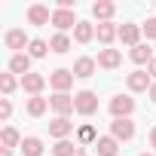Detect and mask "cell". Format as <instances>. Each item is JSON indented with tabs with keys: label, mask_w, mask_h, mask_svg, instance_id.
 Listing matches in <instances>:
<instances>
[{
	"label": "cell",
	"mask_w": 156,
	"mask_h": 156,
	"mask_svg": "<svg viewBox=\"0 0 156 156\" xmlns=\"http://www.w3.org/2000/svg\"><path fill=\"white\" fill-rule=\"evenodd\" d=\"M107 110H110L113 119H129V116L135 113V98H129V95H113L110 104H107Z\"/></svg>",
	"instance_id": "1"
},
{
	"label": "cell",
	"mask_w": 156,
	"mask_h": 156,
	"mask_svg": "<svg viewBox=\"0 0 156 156\" xmlns=\"http://www.w3.org/2000/svg\"><path fill=\"white\" fill-rule=\"evenodd\" d=\"M73 107H76V113H83V116H92V113L98 110V95H95L92 89H83V92H76V95H73Z\"/></svg>",
	"instance_id": "2"
},
{
	"label": "cell",
	"mask_w": 156,
	"mask_h": 156,
	"mask_svg": "<svg viewBox=\"0 0 156 156\" xmlns=\"http://www.w3.org/2000/svg\"><path fill=\"white\" fill-rule=\"evenodd\" d=\"M49 107L58 113V116H70L76 107H73V95H67V92H55L52 98H49Z\"/></svg>",
	"instance_id": "3"
},
{
	"label": "cell",
	"mask_w": 156,
	"mask_h": 156,
	"mask_svg": "<svg viewBox=\"0 0 156 156\" xmlns=\"http://www.w3.org/2000/svg\"><path fill=\"white\" fill-rule=\"evenodd\" d=\"M49 86H52L55 92H67V89L73 86V70H67V67L52 70V73H49Z\"/></svg>",
	"instance_id": "4"
},
{
	"label": "cell",
	"mask_w": 156,
	"mask_h": 156,
	"mask_svg": "<svg viewBox=\"0 0 156 156\" xmlns=\"http://www.w3.org/2000/svg\"><path fill=\"white\" fill-rule=\"evenodd\" d=\"M52 25L58 28V34H64L67 28H76L80 22H76L73 9H52Z\"/></svg>",
	"instance_id": "5"
},
{
	"label": "cell",
	"mask_w": 156,
	"mask_h": 156,
	"mask_svg": "<svg viewBox=\"0 0 156 156\" xmlns=\"http://www.w3.org/2000/svg\"><path fill=\"white\" fill-rule=\"evenodd\" d=\"M110 135L122 144V141H132L135 138V122L132 119H113L110 122Z\"/></svg>",
	"instance_id": "6"
},
{
	"label": "cell",
	"mask_w": 156,
	"mask_h": 156,
	"mask_svg": "<svg viewBox=\"0 0 156 156\" xmlns=\"http://www.w3.org/2000/svg\"><path fill=\"white\" fill-rule=\"evenodd\" d=\"M126 83H129L132 92H150V86H153V80H150L147 70H132V73L126 76Z\"/></svg>",
	"instance_id": "7"
},
{
	"label": "cell",
	"mask_w": 156,
	"mask_h": 156,
	"mask_svg": "<svg viewBox=\"0 0 156 156\" xmlns=\"http://www.w3.org/2000/svg\"><path fill=\"white\" fill-rule=\"evenodd\" d=\"M95 67H98V61L95 58H89V55H83V58H76L73 61V76H76V80H89V76L95 73Z\"/></svg>",
	"instance_id": "8"
},
{
	"label": "cell",
	"mask_w": 156,
	"mask_h": 156,
	"mask_svg": "<svg viewBox=\"0 0 156 156\" xmlns=\"http://www.w3.org/2000/svg\"><path fill=\"white\" fill-rule=\"evenodd\" d=\"M119 64H122V52H119V49H110V46H107V49L98 52V67H104V70H116Z\"/></svg>",
	"instance_id": "9"
},
{
	"label": "cell",
	"mask_w": 156,
	"mask_h": 156,
	"mask_svg": "<svg viewBox=\"0 0 156 156\" xmlns=\"http://www.w3.org/2000/svg\"><path fill=\"white\" fill-rule=\"evenodd\" d=\"M92 147H95L98 156H119V141H116L113 135H101Z\"/></svg>",
	"instance_id": "10"
},
{
	"label": "cell",
	"mask_w": 156,
	"mask_h": 156,
	"mask_svg": "<svg viewBox=\"0 0 156 156\" xmlns=\"http://www.w3.org/2000/svg\"><path fill=\"white\" fill-rule=\"evenodd\" d=\"M22 89H25V92H28L31 98H34V95H40V92L46 89V76H43V73H34V70H31L28 76H22Z\"/></svg>",
	"instance_id": "11"
},
{
	"label": "cell",
	"mask_w": 156,
	"mask_h": 156,
	"mask_svg": "<svg viewBox=\"0 0 156 156\" xmlns=\"http://www.w3.org/2000/svg\"><path fill=\"white\" fill-rule=\"evenodd\" d=\"M28 22H31V25H49V22H52L49 6H46V3H31V6H28Z\"/></svg>",
	"instance_id": "12"
},
{
	"label": "cell",
	"mask_w": 156,
	"mask_h": 156,
	"mask_svg": "<svg viewBox=\"0 0 156 156\" xmlns=\"http://www.w3.org/2000/svg\"><path fill=\"white\" fill-rule=\"evenodd\" d=\"M95 37H98V43H104V49L119 37V28L113 25V22H101V25H95Z\"/></svg>",
	"instance_id": "13"
},
{
	"label": "cell",
	"mask_w": 156,
	"mask_h": 156,
	"mask_svg": "<svg viewBox=\"0 0 156 156\" xmlns=\"http://www.w3.org/2000/svg\"><path fill=\"white\" fill-rule=\"evenodd\" d=\"M3 43H6V49H16V52H22L25 46H31V40H28V34H25L22 28H12V31H6Z\"/></svg>",
	"instance_id": "14"
},
{
	"label": "cell",
	"mask_w": 156,
	"mask_h": 156,
	"mask_svg": "<svg viewBox=\"0 0 156 156\" xmlns=\"http://www.w3.org/2000/svg\"><path fill=\"white\" fill-rule=\"evenodd\" d=\"M70 132H73V122H70V116H55V119L49 122V135H52V138H58V141H64Z\"/></svg>",
	"instance_id": "15"
},
{
	"label": "cell",
	"mask_w": 156,
	"mask_h": 156,
	"mask_svg": "<svg viewBox=\"0 0 156 156\" xmlns=\"http://www.w3.org/2000/svg\"><path fill=\"white\" fill-rule=\"evenodd\" d=\"M119 40L126 46H141V25H119Z\"/></svg>",
	"instance_id": "16"
},
{
	"label": "cell",
	"mask_w": 156,
	"mask_h": 156,
	"mask_svg": "<svg viewBox=\"0 0 156 156\" xmlns=\"http://www.w3.org/2000/svg\"><path fill=\"white\" fill-rule=\"evenodd\" d=\"M9 73L28 76V73H31V55H28V52H16V55L9 58Z\"/></svg>",
	"instance_id": "17"
},
{
	"label": "cell",
	"mask_w": 156,
	"mask_h": 156,
	"mask_svg": "<svg viewBox=\"0 0 156 156\" xmlns=\"http://www.w3.org/2000/svg\"><path fill=\"white\" fill-rule=\"evenodd\" d=\"M113 12H116V6L110 3V0H98V3H92V16L98 19V25H101V22H110Z\"/></svg>",
	"instance_id": "18"
},
{
	"label": "cell",
	"mask_w": 156,
	"mask_h": 156,
	"mask_svg": "<svg viewBox=\"0 0 156 156\" xmlns=\"http://www.w3.org/2000/svg\"><path fill=\"white\" fill-rule=\"evenodd\" d=\"M22 156H43V141L37 138V135H28V138H22Z\"/></svg>",
	"instance_id": "19"
},
{
	"label": "cell",
	"mask_w": 156,
	"mask_h": 156,
	"mask_svg": "<svg viewBox=\"0 0 156 156\" xmlns=\"http://www.w3.org/2000/svg\"><path fill=\"white\" fill-rule=\"evenodd\" d=\"M92 37H95V25L92 22H80V25L73 28V40L76 43H89Z\"/></svg>",
	"instance_id": "20"
},
{
	"label": "cell",
	"mask_w": 156,
	"mask_h": 156,
	"mask_svg": "<svg viewBox=\"0 0 156 156\" xmlns=\"http://www.w3.org/2000/svg\"><path fill=\"white\" fill-rule=\"evenodd\" d=\"M129 55H132V61H135V64H150V61H153V49H150L147 43L135 46V49H132Z\"/></svg>",
	"instance_id": "21"
},
{
	"label": "cell",
	"mask_w": 156,
	"mask_h": 156,
	"mask_svg": "<svg viewBox=\"0 0 156 156\" xmlns=\"http://www.w3.org/2000/svg\"><path fill=\"white\" fill-rule=\"evenodd\" d=\"M76 150H80V144H73V141H55L52 147V156H76Z\"/></svg>",
	"instance_id": "22"
},
{
	"label": "cell",
	"mask_w": 156,
	"mask_h": 156,
	"mask_svg": "<svg viewBox=\"0 0 156 156\" xmlns=\"http://www.w3.org/2000/svg\"><path fill=\"white\" fill-rule=\"evenodd\" d=\"M0 141H3V147H6V150H12V147H22V138H19V132H16L12 126H6L3 132H0Z\"/></svg>",
	"instance_id": "23"
},
{
	"label": "cell",
	"mask_w": 156,
	"mask_h": 156,
	"mask_svg": "<svg viewBox=\"0 0 156 156\" xmlns=\"http://www.w3.org/2000/svg\"><path fill=\"white\" fill-rule=\"evenodd\" d=\"M49 49H52L55 55H64V52L70 49V37H67V34H55V37L49 40Z\"/></svg>",
	"instance_id": "24"
},
{
	"label": "cell",
	"mask_w": 156,
	"mask_h": 156,
	"mask_svg": "<svg viewBox=\"0 0 156 156\" xmlns=\"http://www.w3.org/2000/svg\"><path fill=\"white\" fill-rule=\"evenodd\" d=\"M46 107H49V101H46V98H40V95L28 98V113H31V116H43V113H46Z\"/></svg>",
	"instance_id": "25"
},
{
	"label": "cell",
	"mask_w": 156,
	"mask_h": 156,
	"mask_svg": "<svg viewBox=\"0 0 156 156\" xmlns=\"http://www.w3.org/2000/svg\"><path fill=\"white\" fill-rule=\"evenodd\" d=\"M46 52H49V43H46V40H40V37L31 40V46H28V55H31V58H43Z\"/></svg>",
	"instance_id": "26"
},
{
	"label": "cell",
	"mask_w": 156,
	"mask_h": 156,
	"mask_svg": "<svg viewBox=\"0 0 156 156\" xmlns=\"http://www.w3.org/2000/svg\"><path fill=\"white\" fill-rule=\"evenodd\" d=\"M76 138H80V147H86V144H95V141H98V135H95V129H92V126H80Z\"/></svg>",
	"instance_id": "27"
},
{
	"label": "cell",
	"mask_w": 156,
	"mask_h": 156,
	"mask_svg": "<svg viewBox=\"0 0 156 156\" xmlns=\"http://www.w3.org/2000/svg\"><path fill=\"white\" fill-rule=\"evenodd\" d=\"M0 89H3V95L9 98V95L16 92V76H12V73H0Z\"/></svg>",
	"instance_id": "28"
},
{
	"label": "cell",
	"mask_w": 156,
	"mask_h": 156,
	"mask_svg": "<svg viewBox=\"0 0 156 156\" xmlns=\"http://www.w3.org/2000/svg\"><path fill=\"white\" fill-rule=\"evenodd\" d=\"M141 31L147 34V40H156V16H153V19H147V22L141 25Z\"/></svg>",
	"instance_id": "29"
},
{
	"label": "cell",
	"mask_w": 156,
	"mask_h": 156,
	"mask_svg": "<svg viewBox=\"0 0 156 156\" xmlns=\"http://www.w3.org/2000/svg\"><path fill=\"white\" fill-rule=\"evenodd\" d=\"M12 116V104H9V98H0V119H9Z\"/></svg>",
	"instance_id": "30"
},
{
	"label": "cell",
	"mask_w": 156,
	"mask_h": 156,
	"mask_svg": "<svg viewBox=\"0 0 156 156\" xmlns=\"http://www.w3.org/2000/svg\"><path fill=\"white\" fill-rule=\"evenodd\" d=\"M147 73H150V76H156V58H153V61L147 64Z\"/></svg>",
	"instance_id": "31"
},
{
	"label": "cell",
	"mask_w": 156,
	"mask_h": 156,
	"mask_svg": "<svg viewBox=\"0 0 156 156\" xmlns=\"http://www.w3.org/2000/svg\"><path fill=\"white\" fill-rule=\"evenodd\" d=\"M150 147H153V150H156V126H153V129H150Z\"/></svg>",
	"instance_id": "32"
},
{
	"label": "cell",
	"mask_w": 156,
	"mask_h": 156,
	"mask_svg": "<svg viewBox=\"0 0 156 156\" xmlns=\"http://www.w3.org/2000/svg\"><path fill=\"white\" fill-rule=\"evenodd\" d=\"M147 95H150V101H153V104H156V83H153V86H150V92H147Z\"/></svg>",
	"instance_id": "33"
},
{
	"label": "cell",
	"mask_w": 156,
	"mask_h": 156,
	"mask_svg": "<svg viewBox=\"0 0 156 156\" xmlns=\"http://www.w3.org/2000/svg\"><path fill=\"white\" fill-rule=\"evenodd\" d=\"M0 156H12V150H6V147H3V150H0Z\"/></svg>",
	"instance_id": "34"
},
{
	"label": "cell",
	"mask_w": 156,
	"mask_h": 156,
	"mask_svg": "<svg viewBox=\"0 0 156 156\" xmlns=\"http://www.w3.org/2000/svg\"><path fill=\"white\" fill-rule=\"evenodd\" d=\"M141 156H153V153H141Z\"/></svg>",
	"instance_id": "35"
}]
</instances>
